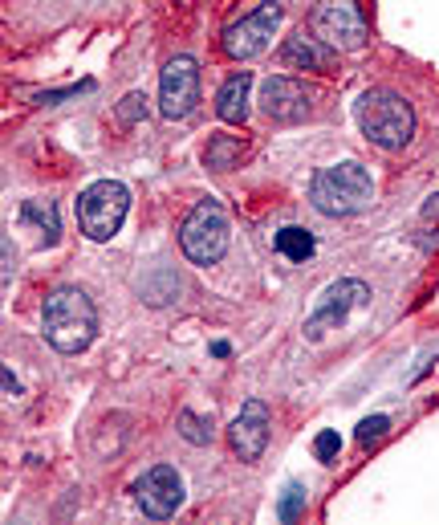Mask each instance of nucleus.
<instances>
[{
    "label": "nucleus",
    "instance_id": "nucleus-1",
    "mask_svg": "<svg viewBox=\"0 0 439 525\" xmlns=\"http://www.w3.org/2000/svg\"><path fill=\"white\" fill-rule=\"evenodd\" d=\"M41 330H45V342L53 350H61V355H78V350H86L98 334L94 302L74 285L53 289L45 298V310H41Z\"/></svg>",
    "mask_w": 439,
    "mask_h": 525
},
{
    "label": "nucleus",
    "instance_id": "nucleus-2",
    "mask_svg": "<svg viewBox=\"0 0 439 525\" xmlns=\"http://www.w3.org/2000/svg\"><path fill=\"white\" fill-rule=\"evenodd\" d=\"M358 123H362V135L383 147V151H399L411 143L415 135V110L403 94L395 90H370L362 94L358 102Z\"/></svg>",
    "mask_w": 439,
    "mask_h": 525
},
{
    "label": "nucleus",
    "instance_id": "nucleus-3",
    "mask_svg": "<svg viewBox=\"0 0 439 525\" xmlns=\"http://www.w3.org/2000/svg\"><path fill=\"white\" fill-rule=\"evenodd\" d=\"M374 196V184H370V171L354 159L346 163H334L326 171L313 175V188H309V200L322 216H354L370 204Z\"/></svg>",
    "mask_w": 439,
    "mask_h": 525
},
{
    "label": "nucleus",
    "instance_id": "nucleus-4",
    "mask_svg": "<svg viewBox=\"0 0 439 525\" xmlns=\"http://www.w3.org/2000/svg\"><path fill=\"white\" fill-rule=\"evenodd\" d=\"M179 245L196 265H216L228 253V216L216 200H200L179 224Z\"/></svg>",
    "mask_w": 439,
    "mask_h": 525
},
{
    "label": "nucleus",
    "instance_id": "nucleus-5",
    "mask_svg": "<svg viewBox=\"0 0 439 525\" xmlns=\"http://www.w3.org/2000/svg\"><path fill=\"white\" fill-rule=\"evenodd\" d=\"M127 208H131L127 188L118 180H98L78 196V228L90 241H110L127 220Z\"/></svg>",
    "mask_w": 439,
    "mask_h": 525
},
{
    "label": "nucleus",
    "instance_id": "nucleus-6",
    "mask_svg": "<svg viewBox=\"0 0 439 525\" xmlns=\"http://www.w3.org/2000/svg\"><path fill=\"white\" fill-rule=\"evenodd\" d=\"M196 102H200V66L196 57L179 53L159 74V110L163 119H187L196 110Z\"/></svg>",
    "mask_w": 439,
    "mask_h": 525
},
{
    "label": "nucleus",
    "instance_id": "nucleus-7",
    "mask_svg": "<svg viewBox=\"0 0 439 525\" xmlns=\"http://www.w3.org/2000/svg\"><path fill=\"white\" fill-rule=\"evenodd\" d=\"M277 21H281V5H277V0H265V5H257L248 17H240L236 25L224 29V37H220L224 53L232 57V62H248V57H257L269 45Z\"/></svg>",
    "mask_w": 439,
    "mask_h": 525
},
{
    "label": "nucleus",
    "instance_id": "nucleus-8",
    "mask_svg": "<svg viewBox=\"0 0 439 525\" xmlns=\"http://www.w3.org/2000/svg\"><path fill=\"white\" fill-rule=\"evenodd\" d=\"M366 302H370V285H362V281H354V277L334 281L326 294H322V302L313 306V314H309V322H305V338L318 342L326 330L342 326V322L350 318V310H358V306H366Z\"/></svg>",
    "mask_w": 439,
    "mask_h": 525
},
{
    "label": "nucleus",
    "instance_id": "nucleus-9",
    "mask_svg": "<svg viewBox=\"0 0 439 525\" xmlns=\"http://www.w3.org/2000/svg\"><path fill=\"white\" fill-rule=\"evenodd\" d=\"M313 29L330 49H362L366 45V21L358 13V0H322Z\"/></svg>",
    "mask_w": 439,
    "mask_h": 525
},
{
    "label": "nucleus",
    "instance_id": "nucleus-10",
    "mask_svg": "<svg viewBox=\"0 0 439 525\" xmlns=\"http://www.w3.org/2000/svg\"><path fill=\"white\" fill-rule=\"evenodd\" d=\"M135 497H139V509L155 521L171 517L179 505H183V481L171 464H155V469L135 485Z\"/></svg>",
    "mask_w": 439,
    "mask_h": 525
},
{
    "label": "nucleus",
    "instance_id": "nucleus-11",
    "mask_svg": "<svg viewBox=\"0 0 439 525\" xmlns=\"http://www.w3.org/2000/svg\"><path fill=\"white\" fill-rule=\"evenodd\" d=\"M269 428H273V416H269L265 399H248L240 407V416L232 420V428H228V440H232L236 456L240 460H257L265 452V444H269Z\"/></svg>",
    "mask_w": 439,
    "mask_h": 525
},
{
    "label": "nucleus",
    "instance_id": "nucleus-12",
    "mask_svg": "<svg viewBox=\"0 0 439 525\" xmlns=\"http://www.w3.org/2000/svg\"><path fill=\"white\" fill-rule=\"evenodd\" d=\"M261 110L269 114V119H277V123H301L309 114V94H305L301 82L281 74V78H269L261 86Z\"/></svg>",
    "mask_w": 439,
    "mask_h": 525
},
{
    "label": "nucleus",
    "instance_id": "nucleus-13",
    "mask_svg": "<svg viewBox=\"0 0 439 525\" xmlns=\"http://www.w3.org/2000/svg\"><path fill=\"white\" fill-rule=\"evenodd\" d=\"M281 66H289V70H318V74H334L338 57H334V49L322 45L318 37L297 33V37H289V41L281 45Z\"/></svg>",
    "mask_w": 439,
    "mask_h": 525
},
{
    "label": "nucleus",
    "instance_id": "nucleus-14",
    "mask_svg": "<svg viewBox=\"0 0 439 525\" xmlns=\"http://www.w3.org/2000/svg\"><path fill=\"white\" fill-rule=\"evenodd\" d=\"M248 94H253V74H248V70L232 74V78L220 86V94H216V114H220L224 123L240 127V123L248 119Z\"/></svg>",
    "mask_w": 439,
    "mask_h": 525
},
{
    "label": "nucleus",
    "instance_id": "nucleus-15",
    "mask_svg": "<svg viewBox=\"0 0 439 525\" xmlns=\"http://www.w3.org/2000/svg\"><path fill=\"white\" fill-rule=\"evenodd\" d=\"M277 253L289 257V261H305V257H313V237H309L305 228L289 224V228L277 232Z\"/></svg>",
    "mask_w": 439,
    "mask_h": 525
},
{
    "label": "nucleus",
    "instance_id": "nucleus-16",
    "mask_svg": "<svg viewBox=\"0 0 439 525\" xmlns=\"http://www.w3.org/2000/svg\"><path fill=\"white\" fill-rule=\"evenodd\" d=\"M240 155H244L240 139H232V135H216V139L208 143V151H204V163H208L212 171H228Z\"/></svg>",
    "mask_w": 439,
    "mask_h": 525
},
{
    "label": "nucleus",
    "instance_id": "nucleus-17",
    "mask_svg": "<svg viewBox=\"0 0 439 525\" xmlns=\"http://www.w3.org/2000/svg\"><path fill=\"white\" fill-rule=\"evenodd\" d=\"M25 220H37V224L45 228V241H57V212H53V204L29 200V204H25Z\"/></svg>",
    "mask_w": 439,
    "mask_h": 525
},
{
    "label": "nucleus",
    "instance_id": "nucleus-18",
    "mask_svg": "<svg viewBox=\"0 0 439 525\" xmlns=\"http://www.w3.org/2000/svg\"><path fill=\"white\" fill-rule=\"evenodd\" d=\"M179 436L192 440V444H208V440H212V424H204V420L192 416V412H183V416H179Z\"/></svg>",
    "mask_w": 439,
    "mask_h": 525
},
{
    "label": "nucleus",
    "instance_id": "nucleus-19",
    "mask_svg": "<svg viewBox=\"0 0 439 525\" xmlns=\"http://www.w3.org/2000/svg\"><path fill=\"white\" fill-rule=\"evenodd\" d=\"M301 509H305V489H301V485H289L285 497H281V505H277V517H281V521H297Z\"/></svg>",
    "mask_w": 439,
    "mask_h": 525
},
{
    "label": "nucleus",
    "instance_id": "nucleus-20",
    "mask_svg": "<svg viewBox=\"0 0 439 525\" xmlns=\"http://www.w3.org/2000/svg\"><path fill=\"white\" fill-rule=\"evenodd\" d=\"M387 428H391V420H387V416H370V420H362V424H358V444L383 440V436H387Z\"/></svg>",
    "mask_w": 439,
    "mask_h": 525
},
{
    "label": "nucleus",
    "instance_id": "nucleus-21",
    "mask_svg": "<svg viewBox=\"0 0 439 525\" xmlns=\"http://www.w3.org/2000/svg\"><path fill=\"white\" fill-rule=\"evenodd\" d=\"M143 114H147V98L143 94H127V98H122V106H118V119L122 123H135V119H143Z\"/></svg>",
    "mask_w": 439,
    "mask_h": 525
},
{
    "label": "nucleus",
    "instance_id": "nucleus-22",
    "mask_svg": "<svg viewBox=\"0 0 439 525\" xmlns=\"http://www.w3.org/2000/svg\"><path fill=\"white\" fill-rule=\"evenodd\" d=\"M338 448H342V440H338V432H322L318 440H313V452H318V460H334L338 456Z\"/></svg>",
    "mask_w": 439,
    "mask_h": 525
},
{
    "label": "nucleus",
    "instance_id": "nucleus-23",
    "mask_svg": "<svg viewBox=\"0 0 439 525\" xmlns=\"http://www.w3.org/2000/svg\"><path fill=\"white\" fill-rule=\"evenodd\" d=\"M423 216H427V220H439V192H435V196L423 204Z\"/></svg>",
    "mask_w": 439,
    "mask_h": 525
}]
</instances>
